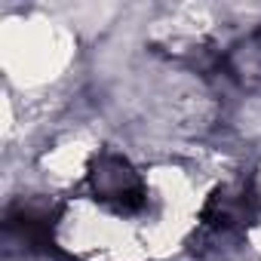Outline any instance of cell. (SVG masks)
Wrapping results in <instances>:
<instances>
[{
	"label": "cell",
	"instance_id": "obj_1",
	"mask_svg": "<svg viewBox=\"0 0 261 261\" xmlns=\"http://www.w3.org/2000/svg\"><path fill=\"white\" fill-rule=\"evenodd\" d=\"M92 197L117 215H139L148 209V185L123 154L101 151L89 166Z\"/></svg>",
	"mask_w": 261,
	"mask_h": 261
}]
</instances>
